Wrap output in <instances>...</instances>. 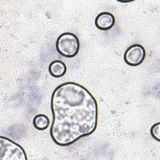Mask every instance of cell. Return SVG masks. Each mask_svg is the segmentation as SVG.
Here are the masks:
<instances>
[{
  "instance_id": "8",
  "label": "cell",
  "mask_w": 160,
  "mask_h": 160,
  "mask_svg": "<svg viewBox=\"0 0 160 160\" xmlns=\"http://www.w3.org/2000/svg\"><path fill=\"white\" fill-rule=\"evenodd\" d=\"M160 122H158L153 124L150 129V133L151 136L157 141H160V133H159Z\"/></svg>"
},
{
  "instance_id": "1",
  "label": "cell",
  "mask_w": 160,
  "mask_h": 160,
  "mask_svg": "<svg viewBox=\"0 0 160 160\" xmlns=\"http://www.w3.org/2000/svg\"><path fill=\"white\" fill-rule=\"evenodd\" d=\"M52 140L58 146H68L92 134L98 125V103L83 86L66 82L58 86L51 98Z\"/></svg>"
},
{
  "instance_id": "7",
  "label": "cell",
  "mask_w": 160,
  "mask_h": 160,
  "mask_svg": "<svg viewBox=\"0 0 160 160\" xmlns=\"http://www.w3.org/2000/svg\"><path fill=\"white\" fill-rule=\"evenodd\" d=\"M32 124L37 130L44 131L49 126L50 121L46 115L44 114H39L34 117Z\"/></svg>"
},
{
  "instance_id": "4",
  "label": "cell",
  "mask_w": 160,
  "mask_h": 160,
  "mask_svg": "<svg viewBox=\"0 0 160 160\" xmlns=\"http://www.w3.org/2000/svg\"><path fill=\"white\" fill-rule=\"evenodd\" d=\"M146 51L139 44H134L128 47L124 54V62L130 66H138L144 60Z\"/></svg>"
},
{
  "instance_id": "6",
  "label": "cell",
  "mask_w": 160,
  "mask_h": 160,
  "mask_svg": "<svg viewBox=\"0 0 160 160\" xmlns=\"http://www.w3.org/2000/svg\"><path fill=\"white\" fill-rule=\"evenodd\" d=\"M48 69L51 76L59 78L65 75L67 71V67L64 62L60 60H54L49 64Z\"/></svg>"
},
{
  "instance_id": "3",
  "label": "cell",
  "mask_w": 160,
  "mask_h": 160,
  "mask_svg": "<svg viewBox=\"0 0 160 160\" xmlns=\"http://www.w3.org/2000/svg\"><path fill=\"white\" fill-rule=\"evenodd\" d=\"M23 148L11 139L0 136V160H27Z\"/></svg>"
},
{
  "instance_id": "2",
  "label": "cell",
  "mask_w": 160,
  "mask_h": 160,
  "mask_svg": "<svg viewBox=\"0 0 160 160\" xmlns=\"http://www.w3.org/2000/svg\"><path fill=\"white\" fill-rule=\"evenodd\" d=\"M80 42L78 36L71 32H66L61 34L56 42L58 52L63 57L72 58L79 52Z\"/></svg>"
},
{
  "instance_id": "5",
  "label": "cell",
  "mask_w": 160,
  "mask_h": 160,
  "mask_svg": "<svg viewBox=\"0 0 160 160\" xmlns=\"http://www.w3.org/2000/svg\"><path fill=\"white\" fill-rule=\"evenodd\" d=\"M94 23L98 29L101 31H108L114 26L115 17L109 12H102L96 16Z\"/></svg>"
}]
</instances>
